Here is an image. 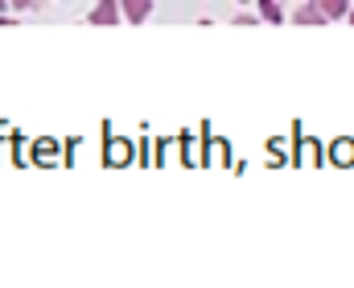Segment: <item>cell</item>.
Instances as JSON below:
<instances>
[{"instance_id":"obj_5","label":"cell","mask_w":354,"mask_h":288,"mask_svg":"<svg viewBox=\"0 0 354 288\" xmlns=\"http://www.w3.org/2000/svg\"><path fill=\"white\" fill-rule=\"evenodd\" d=\"M256 4H260V21H268V25H280L284 21V12H280L276 0H256Z\"/></svg>"},{"instance_id":"obj_7","label":"cell","mask_w":354,"mask_h":288,"mask_svg":"<svg viewBox=\"0 0 354 288\" xmlns=\"http://www.w3.org/2000/svg\"><path fill=\"white\" fill-rule=\"evenodd\" d=\"M346 21H351V25H354V8H346Z\"/></svg>"},{"instance_id":"obj_4","label":"cell","mask_w":354,"mask_h":288,"mask_svg":"<svg viewBox=\"0 0 354 288\" xmlns=\"http://www.w3.org/2000/svg\"><path fill=\"white\" fill-rule=\"evenodd\" d=\"M317 4H322L326 21H342V17H346V8H351V0H317Z\"/></svg>"},{"instance_id":"obj_6","label":"cell","mask_w":354,"mask_h":288,"mask_svg":"<svg viewBox=\"0 0 354 288\" xmlns=\"http://www.w3.org/2000/svg\"><path fill=\"white\" fill-rule=\"evenodd\" d=\"M8 4H12V8H21V12H25V8H41V4H46V0H8Z\"/></svg>"},{"instance_id":"obj_3","label":"cell","mask_w":354,"mask_h":288,"mask_svg":"<svg viewBox=\"0 0 354 288\" xmlns=\"http://www.w3.org/2000/svg\"><path fill=\"white\" fill-rule=\"evenodd\" d=\"M292 21H297V25H326V12H322L317 0H301L297 12H292Z\"/></svg>"},{"instance_id":"obj_9","label":"cell","mask_w":354,"mask_h":288,"mask_svg":"<svg viewBox=\"0 0 354 288\" xmlns=\"http://www.w3.org/2000/svg\"><path fill=\"white\" fill-rule=\"evenodd\" d=\"M239 4H248V0H239Z\"/></svg>"},{"instance_id":"obj_8","label":"cell","mask_w":354,"mask_h":288,"mask_svg":"<svg viewBox=\"0 0 354 288\" xmlns=\"http://www.w3.org/2000/svg\"><path fill=\"white\" fill-rule=\"evenodd\" d=\"M4 8H8V0H0V12H4Z\"/></svg>"},{"instance_id":"obj_1","label":"cell","mask_w":354,"mask_h":288,"mask_svg":"<svg viewBox=\"0 0 354 288\" xmlns=\"http://www.w3.org/2000/svg\"><path fill=\"white\" fill-rule=\"evenodd\" d=\"M87 21H91V25H107V29H111V25H120V21H124V17H120V0H99V4L91 8Z\"/></svg>"},{"instance_id":"obj_2","label":"cell","mask_w":354,"mask_h":288,"mask_svg":"<svg viewBox=\"0 0 354 288\" xmlns=\"http://www.w3.org/2000/svg\"><path fill=\"white\" fill-rule=\"evenodd\" d=\"M120 17L132 25H145L153 17V0H120Z\"/></svg>"}]
</instances>
